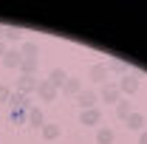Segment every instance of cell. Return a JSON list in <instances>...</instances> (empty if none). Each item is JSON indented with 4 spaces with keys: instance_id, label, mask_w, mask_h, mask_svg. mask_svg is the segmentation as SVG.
<instances>
[{
    "instance_id": "cell-6",
    "label": "cell",
    "mask_w": 147,
    "mask_h": 144,
    "mask_svg": "<svg viewBox=\"0 0 147 144\" xmlns=\"http://www.w3.org/2000/svg\"><path fill=\"white\" fill-rule=\"evenodd\" d=\"M99 122H102V110L99 108H91V110L79 113V124H85V127H96Z\"/></svg>"
},
{
    "instance_id": "cell-17",
    "label": "cell",
    "mask_w": 147,
    "mask_h": 144,
    "mask_svg": "<svg viewBox=\"0 0 147 144\" xmlns=\"http://www.w3.org/2000/svg\"><path fill=\"white\" fill-rule=\"evenodd\" d=\"M59 133H62V130H59V124H48V122H45V124H42V130H40V136H42L45 141L59 139Z\"/></svg>"
},
{
    "instance_id": "cell-3",
    "label": "cell",
    "mask_w": 147,
    "mask_h": 144,
    "mask_svg": "<svg viewBox=\"0 0 147 144\" xmlns=\"http://www.w3.org/2000/svg\"><path fill=\"white\" fill-rule=\"evenodd\" d=\"M34 93L40 96V99H42V102H54L57 96H59V90H57L54 85L48 82V79H40V82H37V90H34Z\"/></svg>"
},
{
    "instance_id": "cell-15",
    "label": "cell",
    "mask_w": 147,
    "mask_h": 144,
    "mask_svg": "<svg viewBox=\"0 0 147 144\" xmlns=\"http://www.w3.org/2000/svg\"><path fill=\"white\" fill-rule=\"evenodd\" d=\"M37 68H40V57H37V59H23L17 71L23 73V76H34V73H37Z\"/></svg>"
},
{
    "instance_id": "cell-13",
    "label": "cell",
    "mask_w": 147,
    "mask_h": 144,
    "mask_svg": "<svg viewBox=\"0 0 147 144\" xmlns=\"http://www.w3.org/2000/svg\"><path fill=\"white\" fill-rule=\"evenodd\" d=\"M20 54H23V59H37L40 45H37V42H28V40H23V42H20Z\"/></svg>"
},
{
    "instance_id": "cell-12",
    "label": "cell",
    "mask_w": 147,
    "mask_h": 144,
    "mask_svg": "<svg viewBox=\"0 0 147 144\" xmlns=\"http://www.w3.org/2000/svg\"><path fill=\"white\" fill-rule=\"evenodd\" d=\"M3 42H11V48H20V42H23V31L14 28V26H9V28L3 31Z\"/></svg>"
},
{
    "instance_id": "cell-23",
    "label": "cell",
    "mask_w": 147,
    "mask_h": 144,
    "mask_svg": "<svg viewBox=\"0 0 147 144\" xmlns=\"http://www.w3.org/2000/svg\"><path fill=\"white\" fill-rule=\"evenodd\" d=\"M6 51H9V45H6V42H3V40H0V59H3V57H6Z\"/></svg>"
},
{
    "instance_id": "cell-9",
    "label": "cell",
    "mask_w": 147,
    "mask_h": 144,
    "mask_svg": "<svg viewBox=\"0 0 147 144\" xmlns=\"http://www.w3.org/2000/svg\"><path fill=\"white\" fill-rule=\"evenodd\" d=\"M82 90V79H76V76H68L65 79V85L59 88V93L62 96H71V99H76V93Z\"/></svg>"
},
{
    "instance_id": "cell-18",
    "label": "cell",
    "mask_w": 147,
    "mask_h": 144,
    "mask_svg": "<svg viewBox=\"0 0 147 144\" xmlns=\"http://www.w3.org/2000/svg\"><path fill=\"white\" fill-rule=\"evenodd\" d=\"M65 79H68V73L62 71V68H54V71L48 73V82H51V85H54L57 90H59L62 85H65Z\"/></svg>"
},
{
    "instance_id": "cell-24",
    "label": "cell",
    "mask_w": 147,
    "mask_h": 144,
    "mask_svg": "<svg viewBox=\"0 0 147 144\" xmlns=\"http://www.w3.org/2000/svg\"><path fill=\"white\" fill-rule=\"evenodd\" d=\"M139 144H147V130H142V133H139Z\"/></svg>"
},
{
    "instance_id": "cell-14",
    "label": "cell",
    "mask_w": 147,
    "mask_h": 144,
    "mask_svg": "<svg viewBox=\"0 0 147 144\" xmlns=\"http://www.w3.org/2000/svg\"><path fill=\"white\" fill-rule=\"evenodd\" d=\"M28 124H31V127H37V130H42V124H45V113L37 108V105L28 110Z\"/></svg>"
},
{
    "instance_id": "cell-7",
    "label": "cell",
    "mask_w": 147,
    "mask_h": 144,
    "mask_svg": "<svg viewBox=\"0 0 147 144\" xmlns=\"http://www.w3.org/2000/svg\"><path fill=\"white\" fill-rule=\"evenodd\" d=\"M37 82H40L37 76H23V73H20V79H17V85H14V90L28 96V93H34V90H37Z\"/></svg>"
},
{
    "instance_id": "cell-11",
    "label": "cell",
    "mask_w": 147,
    "mask_h": 144,
    "mask_svg": "<svg viewBox=\"0 0 147 144\" xmlns=\"http://www.w3.org/2000/svg\"><path fill=\"white\" fill-rule=\"evenodd\" d=\"M0 62H3L6 68H11V71H14V68H20V62H23V54H20V48H9V51H6V57H3Z\"/></svg>"
},
{
    "instance_id": "cell-16",
    "label": "cell",
    "mask_w": 147,
    "mask_h": 144,
    "mask_svg": "<svg viewBox=\"0 0 147 144\" xmlns=\"http://www.w3.org/2000/svg\"><path fill=\"white\" fill-rule=\"evenodd\" d=\"M113 141H116L113 127H99L96 130V144H113Z\"/></svg>"
},
{
    "instance_id": "cell-22",
    "label": "cell",
    "mask_w": 147,
    "mask_h": 144,
    "mask_svg": "<svg viewBox=\"0 0 147 144\" xmlns=\"http://www.w3.org/2000/svg\"><path fill=\"white\" fill-rule=\"evenodd\" d=\"M11 90H14V88H9V85H3V82H0V105H3V102H9Z\"/></svg>"
},
{
    "instance_id": "cell-21",
    "label": "cell",
    "mask_w": 147,
    "mask_h": 144,
    "mask_svg": "<svg viewBox=\"0 0 147 144\" xmlns=\"http://www.w3.org/2000/svg\"><path fill=\"white\" fill-rule=\"evenodd\" d=\"M108 71H116V73H122V76H125V73H130V68L122 62V59H110V62H108Z\"/></svg>"
},
{
    "instance_id": "cell-8",
    "label": "cell",
    "mask_w": 147,
    "mask_h": 144,
    "mask_svg": "<svg viewBox=\"0 0 147 144\" xmlns=\"http://www.w3.org/2000/svg\"><path fill=\"white\" fill-rule=\"evenodd\" d=\"M116 85H119V90H122V93H127V96H133V93L139 90V79H136L133 73H125V76H122V79H119Z\"/></svg>"
},
{
    "instance_id": "cell-10",
    "label": "cell",
    "mask_w": 147,
    "mask_h": 144,
    "mask_svg": "<svg viewBox=\"0 0 147 144\" xmlns=\"http://www.w3.org/2000/svg\"><path fill=\"white\" fill-rule=\"evenodd\" d=\"M125 124H127V130H136V133H142L147 124V119H144V113H139V110H133L127 119H125Z\"/></svg>"
},
{
    "instance_id": "cell-2",
    "label": "cell",
    "mask_w": 147,
    "mask_h": 144,
    "mask_svg": "<svg viewBox=\"0 0 147 144\" xmlns=\"http://www.w3.org/2000/svg\"><path fill=\"white\" fill-rule=\"evenodd\" d=\"M74 102H76L82 110H91V108H96V102H99V93H96V90H85V88H82L79 93H76Z\"/></svg>"
},
{
    "instance_id": "cell-20",
    "label": "cell",
    "mask_w": 147,
    "mask_h": 144,
    "mask_svg": "<svg viewBox=\"0 0 147 144\" xmlns=\"http://www.w3.org/2000/svg\"><path fill=\"white\" fill-rule=\"evenodd\" d=\"M9 119H11V124H14V127H17V124H26V122H28V110H11Z\"/></svg>"
},
{
    "instance_id": "cell-5",
    "label": "cell",
    "mask_w": 147,
    "mask_h": 144,
    "mask_svg": "<svg viewBox=\"0 0 147 144\" xmlns=\"http://www.w3.org/2000/svg\"><path fill=\"white\" fill-rule=\"evenodd\" d=\"M108 76H110V71H108V62H96V65H91L88 68V79H93V82H108Z\"/></svg>"
},
{
    "instance_id": "cell-1",
    "label": "cell",
    "mask_w": 147,
    "mask_h": 144,
    "mask_svg": "<svg viewBox=\"0 0 147 144\" xmlns=\"http://www.w3.org/2000/svg\"><path fill=\"white\" fill-rule=\"evenodd\" d=\"M99 99L102 102H108V105H119V99H122V90L116 82H105L102 90H99Z\"/></svg>"
},
{
    "instance_id": "cell-25",
    "label": "cell",
    "mask_w": 147,
    "mask_h": 144,
    "mask_svg": "<svg viewBox=\"0 0 147 144\" xmlns=\"http://www.w3.org/2000/svg\"><path fill=\"white\" fill-rule=\"evenodd\" d=\"M3 31H6V26H0V40H3Z\"/></svg>"
},
{
    "instance_id": "cell-19",
    "label": "cell",
    "mask_w": 147,
    "mask_h": 144,
    "mask_svg": "<svg viewBox=\"0 0 147 144\" xmlns=\"http://www.w3.org/2000/svg\"><path fill=\"white\" fill-rule=\"evenodd\" d=\"M130 113H133V105H130L127 99H119V105H116V116H119V119L125 122V119H127Z\"/></svg>"
},
{
    "instance_id": "cell-4",
    "label": "cell",
    "mask_w": 147,
    "mask_h": 144,
    "mask_svg": "<svg viewBox=\"0 0 147 144\" xmlns=\"http://www.w3.org/2000/svg\"><path fill=\"white\" fill-rule=\"evenodd\" d=\"M6 105H11V110H31V99L26 96V93H17V90H11V96H9V102Z\"/></svg>"
}]
</instances>
